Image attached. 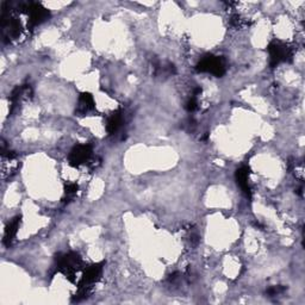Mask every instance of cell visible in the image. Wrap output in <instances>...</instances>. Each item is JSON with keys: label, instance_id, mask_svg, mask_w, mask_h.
Masks as SVG:
<instances>
[{"label": "cell", "instance_id": "cell-1", "mask_svg": "<svg viewBox=\"0 0 305 305\" xmlns=\"http://www.w3.org/2000/svg\"><path fill=\"white\" fill-rule=\"evenodd\" d=\"M21 10L25 12L29 17V25L31 28L40 25L50 16V12L40 2H23L19 5Z\"/></svg>", "mask_w": 305, "mask_h": 305}, {"label": "cell", "instance_id": "cell-2", "mask_svg": "<svg viewBox=\"0 0 305 305\" xmlns=\"http://www.w3.org/2000/svg\"><path fill=\"white\" fill-rule=\"evenodd\" d=\"M197 70L200 73H210L215 76H222L225 73V64L218 56L206 55L198 62Z\"/></svg>", "mask_w": 305, "mask_h": 305}, {"label": "cell", "instance_id": "cell-3", "mask_svg": "<svg viewBox=\"0 0 305 305\" xmlns=\"http://www.w3.org/2000/svg\"><path fill=\"white\" fill-rule=\"evenodd\" d=\"M57 269L66 276L68 279H70L75 274V272L79 269V266L81 265V259L79 258L75 253H67V254L60 255L56 259ZM72 280V279H70Z\"/></svg>", "mask_w": 305, "mask_h": 305}, {"label": "cell", "instance_id": "cell-4", "mask_svg": "<svg viewBox=\"0 0 305 305\" xmlns=\"http://www.w3.org/2000/svg\"><path fill=\"white\" fill-rule=\"evenodd\" d=\"M269 54V65L271 67H277L280 62H286L292 57V51L287 45L283 44L282 42L273 41L268 44L267 48Z\"/></svg>", "mask_w": 305, "mask_h": 305}, {"label": "cell", "instance_id": "cell-5", "mask_svg": "<svg viewBox=\"0 0 305 305\" xmlns=\"http://www.w3.org/2000/svg\"><path fill=\"white\" fill-rule=\"evenodd\" d=\"M92 155V147L88 144H78L69 152V162L73 166L83 165L88 161Z\"/></svg>", "mask_w": 305, "mask_h": 305}, {"label": "cell", "instance_id": "cell-6", "mask_svg": "<svg viewBox=\"0 0 305 305\" xmlns=\"http://www.w3.org/2000/svg\"><path fill=\"white\" fill-rule=\"evenodd\" d=\"M235 176L239 186L241 187V190L243 191L244 193H246L247 197L250 198V196H252V190H250L249 184H248V179H249V168L246 167V166L239 168V170L236 171Z\"/></svg>", "mask_w": 305, "mask_h": 305}, {"label": "cell", "instance_id": "cell-7", "mask_svg": "<svg viewBox=\"0 0 305 305\" xmlns=\"http://www.w3.org/2000/svg\"><path fill=\"white\" fill-rule=\"evenodd\" d=\"M19 224H21V218H19V217L13 218L9 224H7L6 229H5V234H4V243L6 244V246H10L12 240L15 239L16 235H17Z\"/></svg>", "mask_w": 305, "mask_h": 305}, {"label": "cell", "instance_id": "cell-8", "mask_svg": "<svg viewBox=\"0 0 305 305\" xmlns=\"http://www.w3.org/2000/svg\"><path fill=\"white\" fill-rule=\"evenodd\" d=\"M122 122H123V114H122V111L118 110L116 112H113L109 117L108 119V124H106V130H108L109 133H114L118 131V129L121 128Z\"/></svg>", "mask_w": 305, "mask_h": 305}, {"label": "cell", "instance_id": "cell-9", "mask_svg": "<svg viewBox=\"0 0 305 305\" xmlns=\"http://www.w3.org/2000/svg\"><path fill=\"white\" fill-rule=\"evenodd\" d=\"M94 108V99L89 93H83L79 98V111L87 112Z\"/></svg>", "mask_w": 305, "mask_h": 305}, {"label": "cell", "instance_id": "cell-10", "mask_svg": "<svg viewBox=\"0 0 305 305\" xmlns=\"http://www.w3.org/2000/svg\"><path fill=\"white\" fill-rule=\"evenodd\" d=\"M198 108V102H197V97L196 95H192L186 103V110L190 111V112H193L196 109Z\"/></svg>", "mask_w": 305, "mask_h": 305}, {"label": "cell", "instance_id": "cell-11", "mask_svg": "<svg viewBox=\"0 0 305 305\" xmlns=\"http://www.w3.org/2000/svg\"><path fill=\"white\" fill-rule=\"evenodd\" d=\"M284 291H285V287H283V286H273V287L267 290V293H268L269 296H277V295H279V293L284 292Z\"/></svg>", "mask_w": 305, "mask_h": 305}, {"label": "cell", "instance_id": "cell-12", "mask_svg": "<svg viewBox=\"0 0 305 305\" xmlns=\"http://www.w3.org/2000/svg\"><path fill=\"white\" fill-rule=\"evenodd\" d=\"M65 192H66L67 196L75 195V193L78 192V185L74 184V182H72V184H67L66 191H65Z\"/></svg>", "mask_w": 305, "mask_h": 305}]
</instances>
